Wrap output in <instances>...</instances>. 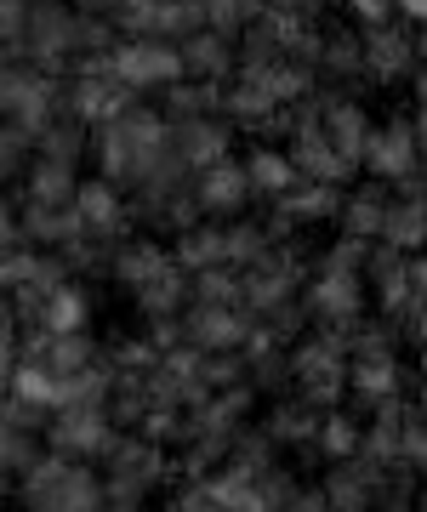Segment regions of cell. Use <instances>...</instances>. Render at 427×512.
<instances>
[{
  "mask_svg": "<svg viewBox=\"0 0 427 512\" xmlns=\"http://www.w3.org/2000/svg\"><path fill=\"white\" fill-rule=\"evenodd\" d=\"M18 507L23 512H97L103 507V473L92 461H69L40 450L18 473Z\"/></svg>",
  "mask_w": 427,
  "mask_h": 512,
  "instance_id": "cell-1",
  "label": "cell"
},
{
  "mask_svg": "<svg viewBox=\"0 0 427 512\" xmlns=\"http://www.w3.org/2000/svg\"><path fill=\"white\" fill-rule=\"evenodd\" d=\"M166 160V114L137 109L103 120L97 131V165H103V183H143L154 165Z\"/></svg>",
  "mask_w": 427,
  "mask_h": 512,
  "instance_id": "cell-2",
  "label": "cell"
},
{
  "mask_svg": "<svg viewBox=\"0 0 427 512\" xmlns=\"http://www.w3.org/2000/svg\"><path fill=\"white\" fill-rule=\"evenodd\" d=\"M177 467L154 439L143 433H114V444L103 450V501H126V507H143L154 490H166Z\"/></svg>",
  "mask_w": 427,
  "mask_h": 512,
  "instance_id": "cell-3",
  "label": "cell"
},
{
  "mask_svg": "<svg viewBox=\"0 0 427 512\" xmlns=\"http://www.w3.org/2000/svg\"><path fill=\"white\" fill-rule=\"evenodd\" d=\"M12 46H23L35 63H63V57H75V52L92 57L103 46V29L92 23V12H69L57 0H29Z\"/></svg>",
  "mask_w": 427,
  "mask_h": 512,
  "instance_id": "cell-4",
  "label": "cell"
},
{
  "mask_svg": "<svg viewBox=\"0 0 427 512\" xmlns=\"http://www.w3.org/2000/svg\"><path fill=\"white\" fill-rule=\"evenodd\" d=\"M342 336L348 330H319V336H308L291 353V387L314 410H336V404L348 399V342Z\"/></svg>",
  "mask_w": 427,
  "mask_h": 512,
  "instance_id": "cell-5",
  "label": "cell"
},
{
  "mask_svg": "<svg viewBox=\"0 0 427 512\" xmlns=\"http://www.w3.org/2000/svg\"><path fill=\"white\" fill-rule=\"evenodd\" d=\"M205 490H211L217 512H279L291 495H297V473H291L285 461H268V467H257V473L223 461V467H211Z\"/></svg>",
  "mask_w": 427,
  "mask_h": 512,
  "instance_id": "cell-6",
  "label": "cell"
},
{
  "mask_svg": "<svg viewBox=\"0 0 427 512\" xmlns=\"http://www.w3.org/2000/svg\"><path fill=\"white\" fill-rule=\"evenodd\" d=\"M114 433L120 427L109 421L103 404H63V410H52V421H40V444L69 461H103Z\"/></svg>",
  "mask_w": 427,
  "mask_h": 512,
  "instance_id": "cell-7",
  "label": "cell"
},
{
  "mask_svg": "<svg viewBox=\"0 0 427 512\" xmlns=\"http://www.w3.org/2000/svg\"><path fill=\"white\" fill-rule=\"evenodd\" d=\"M109 74L126 86V92H160V86H177L183 80V57H177V40H149L131 35L109 52Z\"/></svg>",
  "mask_w": 427,
  "mask_h": 512,
  "instance_id": "cell-8",
  "label": "cell"
},
{
  "mask_svg": "<svg viewBox=\"0 0 427 512\" xmlns=\"http://www.w3.org/2000/svg\"><path fill=\"white\" fill-rule=\"evenodd\" d=\"M0 114H6V126L12 131L40 137V131L57 120L52 74H40L35 63H29V69H6V63H0Z\"/></svg>",
  "mask_w": 427,
  "mask_h": 512,
  "instance_id": "cell-9",
  "label": "cell"
},
{
  "mask_svg": "<svg viewBox=\"0 0 427 512\" xmlns=\"http://www.w3.org/2000/svg\"><path fill=\"white\" fill-rule=\"evenodd\" d=\"M388 467H376L371 456H342L331 461V473L319 484V495L331 501V512H376L388 495Z\"/></svg>",
  "mask_w": 427,
  "mask_h": 512,
  "instance_id": "cell-10",
  "label": "cell"
},
{
  "mask_svg": "<svg viewBox=\"0 0 427 512\" xmlns=\"http://www.w3.org/2000/svg\"><path fill=\"white\" fill-rule=\"evenodd\" d=\"M359 165L371 177H382V183H399L410 171H422V126L416 120H399V114H393L388 126H371Z\"/></svg>",
  "mask_w": 427,
  "mask_h": 512,
  "instance_id": "cell-11",
  "label": "cell"
},
{
  "mask_svg": "<svg viewBox=\"0 0 427 512\" xmlns=\"http://www.w3.org/2000/svg\"><path fill=\"white\" fill-rule=\"evenodd\" d=\"M302 308L325 330H348L365 313V274L359 268H319L314 285L302 291Z\"/></svg>",
  "mask_w": 427,
  "mask_h": 512,
  "instance_id": "cell-12",
  "label": "cell"
},
{
  "mask_svg": "<svg viewBox=\"0 0 427 512\" xmlns=\"http://www.w3.org/2000/svg\"><path fill=\"white\" fill-rule=\"evenodd\" d=\"M126 109H131V92L109 74V57L92 52L86 57V69H80V80L69 86V120H80V126H103V120H114V114H126Z\"/></svg>",
  "mask_w": 427,
  "mask_h": 512,
  "instance_id": "cell-13",
  "label": "cell"
},
{
  "mask_svg": "<svg viewBox=\"0 0 427 512\" xmlns=\"http://www.w3.org/2000/svg\"><path fill=\"white\" fill-rule=\"evenodd\" d=\"M251 336V313L240 302H194L183 319V342L194 353H240Z\"/></svg>",
  "mask_w": 427,
  "mask_h": 512,
  "instance_id": "cell-14",
  "label": "cell"
},
{
  "mask_svg": "<svg viewBox=\"0 0 427 512\" xmlns=\"http://www.w3.org/2000/svg\"><path fill=\"white\" fill-rule=\"evenodd\" d=\"M285 160L297 165V177L308 183H331L342 188L353 177V165L325 143V131H319V114H297V126H291V148H285Z\"/></svg>",
  "mask_w": 427,
  "mask_h": 512,
  "instance_id": "cell-15",
  "label": "cell"
},
{
  "mask_svg": "<svg viewBox=\"0 0 427 512\" xmlns=\"http://www.w3.org/2000/svg\"><path fill=\"white\" fill-rule=\"evenodd\" d=\"M69 222H75V239H114L126 228V200L114 183H75L69 194Z\"/></svg>",
  "mask_w": 427,
  "mask_h": 512,
  "instance_id": "cell-16",
  "label": "cell"
},
{
  "mask_svg": "<svg viewBox=\"0 0 427 512\" xmlns=\"http://www.w3.org/2000/svg\"><path fill=\"white\" fill-rule=\"evenodd\" d=\"M166 154L183 171H205V165L228 160V131L211 114H188V120H166Z\"/></svg>",
  "mask_w": 427,
  "mask_h": 512,
  "instance_id": "cell-17",
  "label": "cell"
},
{
  "mask_svg": "<svg viewBox=\"0 0 427 512\" xmlns=\"http://www.w3.org/2000/svg\"><path fill=\"white\" fill-rule=\"evenodd\" d=\"M359 69L371 74L376 86H399L405 74H416V40L399 35L393 23H376L359 40Z\"/></svg>",
  "mask_w": 427,
  "mask_h": 512,
  "instance_id": "cell-18",
  "label": "cell"
},
{
  "mask_svg": "<svg viewBox=\"0 0 427 512\" xmlns=\"http://www.w3.org/2000/svg\"><path fill=\"white\" fill-rule=\"evenodd\" d=\"M194 205H200V217L211 222H228L240 217L245 205H251V188H245V171L234 160H217L200 171V183H194Z\"/></svg>",
  "mask_w": 427,
  "mask_h": 512,
  "instance_id": "cell-19",
  "label": "cell"
},
{
  "mask_svg": "<svg viewBox=\"0 0 427 512\" xmlns=\"http://www.w3.org/2000/svg\"><path fill=\"white\" fill-rule=\"evenodd\" d=\"M40 450H46V444H40V410L6 399V404H0V478L23 473Z\"/></svg>",
  "mask_w": 427,
  "mask_h": 512,
  "instance_id": "cell-20",
  "label": "cell"
},
{
  "mask_svg": "<svg viewBox=\"0 0 427 512\" xmlns=\"http://www.w3.org/2000/svg\"><path fill=\"white\" fill-rule=\"evenodd\" d=\"M399 387H405V370H399V353H353L348 359V393L359 404H388L399 399Z\"/></svg>",
  "mask_w": 427,
  "mask_h": 512,
  "instance_id": "cell-21",
  "label": "cell"
},
{
  "mask_svg": "<svg viewBox=\"0 0 427 512\" xmlns=\"http://www.w3.org/2000/svg\"><path fill=\"white\" fill-rule=\"evenodd\" d=\"M86 319H92V296L80 291V285H69V279H57V285L40 291L29 325L35 330H86Z\"/></svg>",
  "mask_w": 427,
  "mask_h": 512,
  "instance_id": "cell-22",
  "label": "cell"
},
{
  "mask_svg": "<svg viewBox=\"0 0 427 512\" xmlns=\"http://www.w3.org/2000/svg\"><path fill=\"white\" fill-rule=\"evenodd\" d=\"M319 131H325V143L359 171V154H365V137H371V114L359 109V103H348V97H336L331 109L319 114Z\"/></svg>",
  "mask_w": 427,
  "mask_h": 512,
  "instance_id": "cell-23",
  "label": "cell"
},
{
  "mask_svg": "<svg viewBox=\"0 0 427 512\" xmlns=\"http://www.w3.org/2000/svg\"><path fill=\"white\" fill-rule=\"evenodd\" d=\"M314 427H319V410L314 404H302L297 393L291 399H279L268 416H262V433L279 444V450H314Z\"/></svg>",
  "mask_w": 427,
  "mask_h": 512,
  "instance_id": "cell-24",
  "label": "cell"
},
{
  "mask_svg": "<svg viewBox=\"0 0 427 512\" xmlns=\"http://www.w3.org/2000/svg\"><path fill=\"white\" fill-rule=\"evenodd\" d=\"M177 57H183V74L194 80H223L234 69V52H228V35L217 29H194V35L177 40Z\"/></svg>",
  "mask_w": 427,
  "mask_h": 512,
  "instance_id": "cell-25",
  "label": "cell"
},
{
  "mask_svg": "<svg viewBox=\"0 0 427 512\" xmlns=\"http://www.w3.org/2000/svg\"><path fill=\"white\" fill-rule=\"evenodd\" d=\"M279 217L291 222H325V217H336V205H342V188H331V183H308V177H297V183L279 194Z\"/></svg>",
  "mask_w": 427,
  "mask_h": 512,
  "instance_id": "cell-26",
  "label": "cell"
},
{
  "mask_svg": "<svg viewBox=\"0 0 427 512\" xmlns=\"http://www.w3.org/2000/svg\"><path fill=\"white\" fill-rule=\"evenodd\" d=\"M240 171H245V188H251V200H279L285 188L297 183V165L285 160V148H251Z\"/></svg>",
  "mask_w": 427,
  "mask_h": 512,
  "instance_id": "cell-27",
  "label": "cell"
},
{
  "mask_svg": "<svg viewBox=\"0 0 427 512\" xmlns=\"http://www.w3.org/2000/svg\"><path fill=\"white\" fill-rule=\"evenodd\" d=\"M166 268H177V262H171V251L166 245H154V239H131V245L114 251V279H120L126 291H143V285L160 279Z\"/></svg>",
  "mask_w": 427,
  "mask_h": 512,
  "instance_id": "cell-28",
  "label": "cell"
},
{
  "mask_svg": "<svg viewBox=\"0 0 427 512\" xmlns=\"http://www.w3.org/2000/svg\"><path fill=\"white\" fill-rule=\"evenodd\" d=\"M376 239H382V245H393V251H405V256L422 251V239H427V211H422V200H416V194H405V200H388Z\"/></svg>",
  "mask_w": 427,
  "mask_h": 512,
  "instance_id": "cell-29",
  "label": "cell"
},
{
  "mask_svg": "<svg viewBox=\"0 0 427 512\" xmlns=\"http://www.w3.org/2000/svg\"><path fill=\"white\" fill-rule=\"evenodd\" d=\"M171 262L183 268V274H205V268H228V251H223V228L217 222H188L183 239H177V251Z\"/></svg>",
  "mask_w": 427,
  "mask_h": 512,
  "instance_id": "cell-30",
  "label": "cell"
},
{
  "mask_svg": "<svg viewBox=\"0 0 427 512\" xmlns=\"http://www.w3.org/2000/svg\"><path fill=\"white\" fill-rule=\"evenodd\" d=\"M359 427H365V421L348 416L342 404H336V410H319V427H314V456H325V461L359 456Z\"/></svg>",
  "mask_w": 427,
  "mask_h": 512,
  "instance_id": "cell-31",
  "label": "cell"
},
{
  "mask_svg": "<svg viewBox=\"0 0 427 512\" xmlns=\"http://www.w3.org/2000/svg\"><path fill=\"white\" fill-rule=\"evenodd\" d=\"M46 279H57V262H46L40 251H23V245L0 251V296L23 291V285H46Z\"/></svg>",
  "mask_w": 427,
  "mask_h": 512,
  "instance_id": "cell-32",
  "label": "cell"
},
{
  "mask_svg": "<svg viewBox=\"0 0 427 512\" xmlns=\"http://www.w3.org/2000/svg\"><path fill=\"white\" fill-rule=\"evenodd\" d=\"M131 296H137V308L149 313V319H177L188 302V274L183 268H166L160 279H149L143 291H131Z\"/></svg>",
  "mask_w": 427,
  "mask_h": 512,
  "instance_id": "cell-33",
  "label": "cell"
},
{
  "mask_svg": "<svg viewBox=\"0 0 427 512\" xmlns=\"http://www.w3.org/2000/svg\"><path fill=\"white\" fill-rule=\"evenodd\" d=\"M382 211H388V194H382V188L342 194V205H336V217H342V228H348L353 239H376V228H382Z\"/></svg>",
  "mask_w": 427,
  "mask_h": 512,
  "instance_id": "cell-34",
  "label": "cell"
},
{
  "mask_svg": "<svg viewBox=\"0 0 427 512\" xmlns=\"http://www.w3.org/2000/svg\"><path fill=\"white\" fill-rule=\"evenodd\" d=\"M75 165H63V160H46L40 154L35 171H29V200L35 205H69V194H75Z\"/></svg>",
  "mask_w": 427,
  "mask_h": 512,
  "instance_id": "cell-35",
  "label": "cell"
},
{
  "mask_svg": "<svg viewBox=\"0 0 427 512\" xmlns=\"http://www.w3.org/2000/svg\"><path fill=\"white\" fill-rule=\"evenodd\" d=\"M223 461H234V467H251V473H257V467L279 461V444L262 433V421H245L240 433L228 439V456H223Z\"/></svg>",
  "mask_w": 427,
  "mask_h": 512,
  "instance_id": "cell-36",
  "label": "cell"
},
{
  "mask_svg": "<svg viewBox=\"0 0 427 512\" xmlns=\"http://www.w3.org/2000/svg\"><path fill=\"white\" fill-rule=\"evenodd\" d=\"M314 63H325V74H336V80H353V74H359V40H353V35L319 40Z\"/></svg>",
  "mask_w": 427,
  "mask_h": 512,
  "instance_id": "cell-37",
  "label": "cell"
},
{
  "mask_svg": "<svg viewBox=\"0 0 427 512\" xmlns=\"http://www.w3.org/2000/svg\"><path fill=\"white\" fill-rule=\"evenodd\" d=\"M18 342H23V325H18V313H12V302L0 296V387H6L12 365H18Z\"/></svg>",
  "mask_w": 427,
  "mask_h": 512,
  "instance_id": "cell-38",
  "label": "cell"
},
{
  "mask_svg": "<svg viewBox=\"0 0 427 512\" xmlns=\"http://www.w3.org/2000/svg\"><path fill=\"white\" fill-rule=\"evenodd\" d=\"M205 6V23L217 29V35H234L240 29V18H251L257 12V0H200Z\"/></svg>",
  "mask_w": 427,
  "mask_h": 512,
  "instance_id": "cell-39",
  "label": "cell"
},
{
  "mask_svg": "<svg viewBox=\"0 0 427 512\" xmlns=\"http://www.w3.org/2000/svg\"><path fill=\"white\" fill-rule=\"evenodd\" d=\"M166 512H217V501L205 490V478H188L177 495H166Z\"/></svg>",
  "mask_w": 427,
  "mask_h": 512,
  "instance_id": "cell-40",
  "label": "cell"
},
{
  "mask_svg": "<svg viewBox=\"0 0 427 512\" xmlns=\"http://www.w3.org/2000/svg\"><path fill=\"white\" fill-rule=\"evenodd\" d=\"M23 148H29V137H23V131H0V183H12V177H18L23 171Z\"/></svg>",
  "mask_w": 427,
  "mask_h": 512,
  "instance_id": "cell-41",
  "label": "cell"
},
{
  "mask_svg": "<svg viewBox=\"0 0 427 512\" xmlns=\"http://www.w3.org/2000/svg\"><path fill=\"white\" fill-rule=\"evenodd\" d=\"M348 12L365 23V29H376V23L393 18V0H348Z\"/></svg>",
  "mask_w": 427,
  "mask_h": 512,
  "instance_id": "cell-42",
  "label": "cell"
},
{
  "mask_svg": "<svg viewBox=\"0 0 427 512\" xmlns=\"http://www.w3.org/2000/svg\"><path fill=\"white\" fill-rule=\"evenodd\" d=\"M279 512H331V501H325L319 490H302V484H297V495H291Z\"/></svg>",
  "mask_w": 427,
  "mask_h": 512,
  "instance_id": "cell-43",
  "label": "cell"
},
{
  "mask_svg": "<svg viewBox=\"0 0 427 512\" xmlns=\"http://www.w3.org/2000/svg\"><path fill=\"white\" fill-rule=\"evenodd\" d=\"M18 239H23L18 217H12V205L0 200V251H12V245H18Z\"/></svg>",
  "mask_w": 427,
  "mask_h": 512,
  "instance_id": "cell-44",
  "label": "cell"
},
{
  "mask_svg": "<svg viewBox=\"0 0 427 512\" xmlns=\"http://www.w3.org/2000/svg\"><path fill=\"white\" fill-rule=\"evenodd\" d=\"M393 12H405V23H422L427 18V0H393Z\"/></svg>",
  "mask_w": 427,
  "mask_h": 512,
  "instance_id": "cell-45",
  "label": "cell"
},
{
  "mask_svg": "<svg viewBox=\"0 0 427 512\" xmlns=\"http://www.w3.org/2000/svg\"><path fill=\"white\" fill-rule=\"evenodd\" d=\"M97 512H143V507H126V501H103Z\"/></svg>",
  "mask_w": 427,
  "mask_h": 512,
  "instance_id": "cell-46",
  "label": "cell"
},
{
  "mask_svg": "<svg viewBox=\"0 0 427 512\" xmlns=\"http://www.w3.org/2000/svg\"><path fill=\"white\" fill-rule=\"evenodd\" d=\"M0 501H6V478H0Z\"/></svg>",
  "mask_w": 427,
  "mask_h": 512,
  "instance_id": "cell-47",
  "label": "cell"
},
{
  "mask_svg": "<svg viewBox=\"0 0 427 512\" xmlns=\"http://www.w3.org/2000/svg\"><path fill=\"white\" fill-rule=\"evenodd\" d=\"M0 57H6V40H0Z\"/></svg>",
  "mask_w": 427,
  "mask_h": 512,
  "instance_id": "cell-48",
  "label": "cell"
}]
</instances>
